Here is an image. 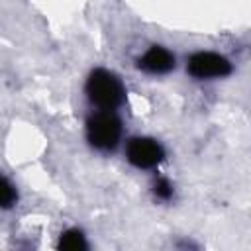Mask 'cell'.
<instances>
[{"label":"cell","instance_id":"1","mask_svg":"<svg viewBox=\"0 0 251 251\" xmlns=\"http://www.w3.org/2000/svg\"><path fill=\"white\" fill-rule=\"evenodd\" d=\"M86 94H88L90 102L96 104L98 108L114 110L124 102L126 88L114 73H110L106 69H96L86 78Z\"/></svg>","mask_w":251,"mask_h":251},{"label":"cell","instance_id":"2","mask_svg":"<svg viewBox=\"0 0 251 251\" xmlns=\"http://www.w3.org/2000/svg\"><path fill=\"white\" fill-rule=\"evenodd\" d=\"M86 137L100 151L114 149L122 137V122L112 110L96 112L86 122Z\"/></svg>","mask_w":251,"mask_h":251},{"label":"cell","instance_id":"3","mask_svg":"<svg viewBox=\"0 0 251 251\" xmlns=\"http://www.w3.org/2000/svg\"><path fill=\"white\" fill-rule=\"evenodd\" d=\"M188 73L194 78H222L231 73V65L226 57L212 51H198L186 63Z\"/></svg>","mask_w":251,"mask_h":251},{"label":"cell","instance_id":"4","mask_svg":"<svg viewBox=\"0 0 251 251\" xmlns=\"http://www.w3.org/2000/svg\"><path fill=\"white\" fill-rule=\"evenodd\" d=\"M126 157L137 169H153L163 161L165 149L151 137H133L126 147Z\"/></svg>","mask_w":251,"mask_h":251},{"label":"cell","instance_id":"5","mask_svg":"<svg viewBox=\"0 0 251 251\" xmlns=\"http://www.w3.org/2000/svg\"><path fill=\"white\" fill-rule=\"evenodd\" d=\"M139 69L151 75H165L175 69V55L161 45H153L139 57Z\"/></svg>","mask_w":251,"mask_h":251},{"label":"cell","instance_id":"6","mask_svg":"<svg viewBox=\"0 0 251 251\" xmlns=\"http://www.w3.org/2000/svg\"><path fill=\"white\" fill-rule=\"evenodd\" d=\"M59 249H65V251L86 249V239H84L82 231H78V229H67L65 233H61V237H59Z\"/></svg>","mask_w":251,"mask_h":251},{"label":"cell","instance_id":"7","mask_svg":"<svg viewBox=\"0 0 251 251\" xmlns=\"http://www.w3.org/2000/svg\"><path fill=\"white\" fill-rule=\"evenodd\" d=\"M16 200H18V192L14 184L8 178L0 176V208H12Z\"/></svg>","mask_w":251,"mask_h":251},{"label":"cell","instance_id":"8","mask_svg":"<svg viewBox=\"0 0 251 251\" xmlns=\"http://www.w3.org/2000/svg\"><path fill=\"white\" fill-rule=\"evenodd\" d=\"M155 194H157L159 198H163V200H169V198L173 196V186H171V182H169L167 178H159V180L155 182Z\"/></svg>","mask_w":251,"mask_h":251}]
</instances>
